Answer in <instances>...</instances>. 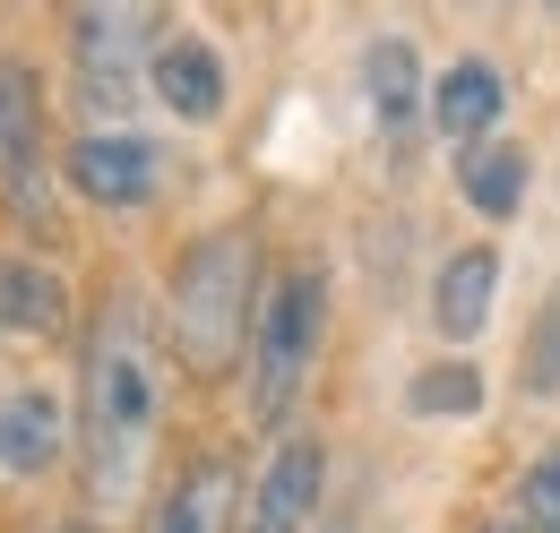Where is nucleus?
<instances>
[{
    "mask_svg": "<svg viewBox=\"0 0 560 533\" xmlns=\"http://www.w3.org/2000/svg\"><path fill=\"white\" fill-rule=\"evenodd\" d=\"M164 422V344L147 293H113L86 335V379H78V439H86V490L95 508H130L147 490Z\"/></svg>",
    "mask_w": 560,
    "mask_h": 533,
    "instance_id": "nucleus-1",
    "label": "nucleus"
},
{
    "mask_svg": "<svg viewBox=\"0 0 560 533\" xmlns=\"http://www.w3.org/2000/svg\"><path fill=\"white\" fill-rule=\"evenodd\" d=\"M259 301H268V284H259V241H250L242 224L199 233V241L173 259V344H182V362H190L199 379L250 362Z\"/></svg>",
    "mask_w": 560,
    "mask_h": 533,
    "instance_id": "nucleus-2",
    "label": "nucleus"
},
{
    "mask_svg": "<svg viewBox=\"0 0 560 533\" xmlns=\"http://www.w3.org/2000/svg\"><path fill=\"white\" fill-rule=\"evenodd\" d=\"M319 335H328V275L319 266H284L268 275V301H259V328H250V422L277 430L311 362H319Z\"/></svg>",
    "mask_w": 560,
    "mask_h": 533,
    "instance_id": "nucleus-3",
    "label": "nucleus"
},
{
    "mask_svg": "<svg viewBox=\"0 0 560 533\" xmlns=\"http://www.w3.org/2000/svg\"><path fill=\"white\" fill-rule=\"evenodd\" d=\"M155 17L147 9H78L70 17V69H78V104L95 121H121L139 104V78L155 61Z\"/></svg>",
    "mask_w": 560,
    "mask_h": 533,
    "instance_id": "nucleus-4",
    "label": "nucleus"
},
{
    "mask_svg": "<svg viewBox=\"0 0 560 533\" xmlns=\"http://www.w3.org/2000/svg\"><path fill=\"white\" fill-rule=\"evenodd\" d=\"M0 199L18 224H52V130H44V78L0 52Z\"/></svg>",
    "mask_w": 560,
    "mask_h": 533,
    "instance_id": "nucleus-5",
    "label": "nucleus"
},
{
    "mask_svg": "<svg viewBox=\"0 0 560 533\" xmlns=\"http://www.w3.org/2000/svg\"><path fill=\"white\" fill-rule=\"evenodd\" d=\"M233 508H250L233 457H224V448H199V457H182V465L155 482L139 533H233Z\"/></svg>",
    "mask_w": 560,
    "mask_h": 533,
    "instance_id": "nucleus-6",
    "label": "nucleus"
},
{
    "mask_svg": "<svg viewBox=\"0 0 560 533\" xmlns=\"http://www.w3.org/2000/svg\"><path fill=\"white\" fill-rule=\"evenodd\" d=\"M319 482H328V448L319 430H284L277 457L250 482V508H242V533H302L311 508H319Z\"/></svg>",
    "mask_w": 560,
    "mask_h": 533,
    "instance_id": "nucleus-7",
    "label": "nucleus"
},
{
    "mask_svg": "<svg viewBox=\"0 0 560 533\" xmlns=\"http://www.w3.org/2000/svg\"><path fill=\"white\" fill-rule=\"evenodd\" d=\"M61 173H70L78 199L95 206H147L155 199V146L139 130H86L61 146Z\"/></svg>",
    "mask_w": 560,
    "mask_h": 533,
    "instance_id": "nucleus-8",
    "label": "nucleus"
},
{
    "mask_svg": "<svg viewBox=\"0 0 560 533\" xmlns=\"http://www.w3.org/2000/svg\"><path fill=\"white\" fill-rule=\"evenodd\" d=\"M147 95H155L173 121H215V112H224V61H215V44L199 26H164V35H155Z\"/></svg>",
    "mask_w": 560,
    "mask_h": 533,
    "instance_id": "nucleus-9",
    "label": "nucleus"
},
{
    "mask_svg": "<svg viewBox=\"0 0 560 533\" xmlns=\"http://www.w3.org/2000/svg\"><path fill=\"white\" fill-rule=\"evenodd\" d=\"M362 104H371V121H380V146H415V121L422 104H431V86H422V61L406 35H371L362 44Z\"/></svg>",
    "mask_w": 560,
    "mask_h": 533,
    "instance_id": "nucleus-10",
    "label": "nucleus"
},
{
    "mask_svg": "<svg viewBox=\"0 0 560 533\" xmlns=\"http://www.w3.org/2000/svg\"><path fill=\"white\" fill-rule=\"evenodd\" d=\"M500 104H509V78L491 61H448L431 78V130L448 138V146H483Z\"/></svg>",
    "mask_w": 560,
    "mask_h": 533,
    "instance_id": "nucleus-11",
    "label": "nucleus"
},
{
    "mask_svg": "<svg viewBox=\"0 0 560 533\" xmlns=\"http://www.w3.org/2000/svg\"><path fill=\"white\" fill-rule=\"evenodd\" d=\"M491 284H500V250H483V241L448 250L440 275H431V328L448 335V344H475L483 319H491Z\"/></svg>",
    "mask_w": 560,
    "mask_h": 533,
    "instance_id": "nucleus-12",
    "label": "nucleus"
},
{
    "mask_svg": "<svg viewBox=\"0 0 560 533\" xmlns=\"http://www.w3.org/2000/svg\"><path fill=\"white\" fill-rule=\"evenodd\" d=\"M61 448H70L61 396H52V388H9V404H0V465L35 482V473L61 465Z\"/></svg>",
    "mask_w": 560,
    "mask_h": 533,
    "instance_id": "nucleus-13",
    "label": "nucleus"
},
{
    "mask_svg": "<svg viewBox=\"0 0 560 533\" xmlns=\"http://www.w3.org/2000/svg\"><path fill=\"white\" fill-rule=\"evenodd\" d=\"M61 328H70V284H61V266H44V259H0V335L52 344Z\"/></svg>",
    "mask_w": 560,
    "mask_h": 533,
    "instance_id": "nucleus-14",
    "label": "nucleus"
},
{
    "mask_svg": "<svg viewBox=\"0 0 560 533\" xmlns=\"http://www.w3.org/2000/svg\"><path fill=\"white\" fill-rule=\"evenodd\" d=\"M526 181H535V164H526V146H509V138H483V146H466V155H457V190H466V206L491 215V224H509V215H517Z\"/></svg>",
    "mask_w": 560,
    "mask_h": 533,
    "instance_id": "nucleus-15",
    "label": "nucleus"
},
{
    "mask_svg": "<svg viewBox=\"0 0 560 533\" xmlns=\"http://www.w3.org/2000/svg\"><path fill=\"white\" fill-rule=\"evenodd\" d=\"M406 404H415L422 422H466L483 404V379H475V362H431V370H415Z\"/></svg>",
    "mask_w": 560,
    "mask_h": 533,
    "instance_id": "nucleus-16",
    "label": "nucleus"
},
{
    "mask_svg": "<svg viewBox=\"0 0 560 533\" xmlns=\"http://www.w3.org/2000/svg\"><path fill=\"white\" fill-rule=\"evenodd\" d=\"M509 517L526 533H560V439L535 457V465L517 473V499H509Z\"/></svg>",
    "mask_w": 560,
    "mask_h": 533,
    "instance_id": "nucleus-17",
    "label": "nucleus"
},
{
    "mask_svg": "<svg viewBox=\"0 0 560 533\" xmlns=\"http://www.w3.org/2000/svg\"><path fill=\"white\" fill-rule=\"evenodd\" d=\"M526 396H560V284L544 293V310H535V328H526Z\"/></svg>",
    "mask_w": 560,
    "mask_h": 533,
    "instance_id": "nucleus-18",
    "label": "nucleus"
},
{
    "mask_svg": "<svg viewBox=\"0 0 560 533\" xmlns=\"http://www.w3.org/2000/svg\"><path fill=\"white\" fill-rule=\"evenodd\" d=\"M483 533H526V525H517V517H509V508H500V517H491V525Z\"/></svg>",
    "mask_w": 560,
    "mask_h": 533,
    "instance_id": "nucleus-19",
    "label": "nucleus"
},
{
    "mask_svg": "<svg viewBox=\"0 0 560 533\" xmlns=\"http://www.w3.org/2000/svg\"><path fill=\"white\" fill-rule=\"evenodd\" d=\"M52 533H95V525H52Z\"/></svg>",
    "mask_w": 560,
    "mask_h": 533,
    "instance_id": "nucleus-20",
    "label": "nucleus"
},
{
    "mask_svg": "<svg viewBox=\"0 0 560 533\" xmlns=\"http://www.w3.org/2000/svg\"><path fill=\"white\" fill-rule=\"evenodd\" d=\"M0 404H9V396H0Z\"/></svg>",
    "mask_w": 560,
    "mask_h": 533,
    "instance_id": "nucleus-21",
    "label": "nucleus"
}]
</instances>
